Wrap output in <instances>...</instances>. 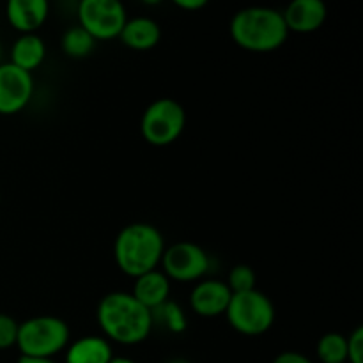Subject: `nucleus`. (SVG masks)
Masks as SVG:
<instances>
[{"instance_id": "f257e3e1", "label": "nucleus", "mask_w": 363, "mask_h": 363, "mask_svg": "<svg viewBox=\"0 0 363 363\" xmlns=\"http://www.w3.org/2000/svg\"><path fill=\"white\" fill-rule=\"evenodd\" d=\"M98 323L106 339L123 346L144 342L152 330L151 312L142 307L131 293H110L98 305Z\"/></svg>"}, {"instance_id": "f03ea898", "label": "nucleus", "mask_w": 363, "mask_h": 363, "mask_svg": "<svg viewBox=\"0 0 363 363\" xmlns=\"http://www.w3.org/2000/svg\"><path fill=\"white\" fill-rule=\"evenodd\" d=\"M165 252L163 234L151 223H130L113 243V257L121 272L128 277L144 275L158 268Z\"/></svg>"}, {"instance_id": "7ed1b4c3", "label": "nucleus", "mask_w": 363, "mask_h": 363, "mask_svg": "<svg viewBox=\"0 0 363 363\" xmlns=\"http://www.w3.org/2000/svg\"><path fill=\"white\" fill-rule=\"evenodd\" d=\"M230 38L243 50L273 52L286 43L289 30L280 11L272 7H245L230 20Z\"/></svg>"}, {"instance_id": "20e7f679", "label": "nucleus", "mask_w": 363, "mask_h": 363, "mask_svg": "<svg viewBox=\"0 0 363 363\" xmlns=\"http://www.w3.org/2000/svg\"><path fill=\"white\" fill-rule=\"evenodd\" d=\"M16 346L21 357L52 360L69 346V326L55 315L30 318L18 326Z\"/></svg>"}, {"instance_id": "39448f33", "label": "nucleus", "mask_w": 363, "mask_h": 363, "mask_svg": "<svg viewBox=\"0 0 363 363\" xmlns=\"http://www.w3.org/2000/svg\"><path fill=\"white\" fill-rule=\"evenodd\" d=\"M225 318L238 333L257 337L268 332L275 323V307L264 293L252 289L233 294Z\"/></svg>"}, {"instance_id": "423d86ee", "label": "nucleus", "mask_w": 363, "mask_h": 363, "mask_svg": "<svg viewBox=\"0 0 363 363\" xmlns=\"http://www.w3.org/2000/svg\"><path fill=\"white\" fill-rule=\"evenodd\" d=\"M186 126L183 105L172 98H160L144 110L140 121L142 137L147 144L165 147L174 144Z\"/></svg>"}, {"instance_id": "0eeeda50", "label": "nucleus", "mask_w": 363, "mask_h": 363, "mask_svg": "<svg viewBox=\"0 0 363 363\" xmlns=\"http://www.w3.org/2000/svg\"><path fill=\"white\" fill-rule=\"evenodd\" d=\"M78 21L96 41L119 38L128 21L126 7L117 0H84L78 6Z\"/></svg>"}, {"instance_id": "6e6552de", "label": "nucleus", "mask_w": 363, "mask_h": 363, "mask_svg": "<svg viewBox=\"0 0 363 363\" xmlns=\"http://www.w3.org/2000/svg\"><path fill=\"white\" fill-rule=\"evenodd\" d=\"M160 264L169 280L176 282H195L202 279L209 269V255L199 245L179 241L165 248Z\"/></svg>"}, {"instance_id": "1a4fd4ad", "label": "nucleus", "mask_w": 363, "mask_h": 363, "mask_svg": "<svg viewBox=\"0 0 363 363\" xmlns=\"http://www.w3.org/2000/svg\"><path fill=\"white\" fill-rule=\"evenodd\" d=\"M32 94H34L32 73H27L11 62L0 64V113L2 116L21 112L30 103Z\"/></svg>"}, {"instance_id": "9d476101", "label": "nucleus", "mask_w": 363, "mask_h": 363, "mask_svg": "<svg viewBox=\"0 0 363 363\" xmlns=\"http://www.w3.org/2000/svg\"><path fill=\"white\" fill-rule=\"evenodd\" d=\"M233 293L222 280H204L190 294V305L201 318H218L225 314Z\"/></svg>"}, {"instance_id": "9b49d317", "label": "nucleus", "mask_w": 363, "mask_h": 363, "mask_svg": "<svg viewBox=\"0 0 363 363\" xmlns=\"http://www.w3.org/2000/svg\"><path fill=\"white\" fill-rule=\"evenodd\" d=\"M289 32L312 34L325 25L328 9L321 0H294L282 13Z\"/></svg>"}, {"instance_id": "f8f14e48", "label": "nucleus", "mask_w": 363, "mask_h": 363, "mask_svg": "<svg viewBox=\"0 0 363 363\" xmlns=\"http://www.w3.org/2000/svg\"><path fill=\"white\" fill-rule=\"evenodd\" d=\"M46 0H11L6 6L7 21L20 34H35L48 18Z\"/></svg>"}, {"instance_id": "ddd939ff", "label": "nucleus", "mask_w": 363, "mask_h": 363, "mask_svg": "<svg viewBox=\"0 0 363 363\" xmlns=\"http://www.w3.org/2000/svg\"><path fill=\"white\" fill-rule=\"evenodd\" d=\"M131 294H133V298L142 307H145L151 312L169 300L170 280L167 279L163 272L152 269V272L144 273V275L135 279V286Z\"/></svg>"}, {"instance_id": "4468645a", "label": "nucleus", "mask_w": 363, "mask_h": 363, "mask_svg": "<svg viewBox=\"0 0 363 363\" xmlns=\"http://www.w3.org/2000/svg\"><path fill=\"white\" fill-rule=\"evenodd\" d=\"M119 38L128 48L145 52V50H151L158 45L160 38H162V30H160V25L152 18L140 16L128 20Z\"/></svg>"}, {"instance_id": "2eb2a0df", "label": "nucleus", "mask_w": 363, "mask_h": 363, "mask_svg": "<svg viewBox=\"0 0 363 363\" xmlns=\"http://www.w3.org/2000/svg\"><path fill=\"white\" fill-rule=\"evenodd\" d=\"M112 346L105 337L87 335L67 346L66 363H110Z\"/></svg>"}, {"instance_id": "dca6fc26", "label": "nucleus", "mask_w": 363, "mask_h": 363, "mask_svg": "<svg viewBox=\"0 0 363 363\" xmlns=\"http://www.w3.org/2000/svg\"><path fill=\"white\" fill-rule=\"evenodd\" d=\"M46 57L45 41L38 34H21L11 48V64L32 73Z\"/></svg>"}, {"instance_id": "f3484780", "label": "nucleus", "mask_w": 363, "mask_h": 363, "mask_svg": "<svg viewBox=\"0 0 363 363\" xmlns=\"http://www.w3.org/2000/svg\"><path fill=\"white\" fill-rule=\"evenodd\" d=\"M60 48L71 59H85L96 48V39L80 25H74L69 30L64 32L60 39Z\"/></svg>"}, {"instance_id": "a211bd4d", "label": "nucleus", "mask_w": 363, "mask_h": 363, "mask_svg": "<svg viewBox=\"0 0 363 363\" xmlns=\"http://www.w3.org/2000/svg\"><path fill=\"white\" fill-rule=\"evenodd\" d=\"M151 319L152 326H163L170 333H183L188 326V319L183 308L176 301L170 300H167L165 303L151 311Z\"/></svg>"}, {"instance_id": "6ab92c4d", "label": "nucleus", "mask_w": 363, "mask_h": 363, "mask_svg": "<svg viewBox=\"0 0 363 363\" xmlns=\"http://www.w3.org/2000/svg\"><path fill=\"white\" fill-rule=\"evenodd\" d=\"M318 358L323 363H347V337L342 333H326L318 342Z\"/></svg>"}, {"instance_id": "aec40b11", "label": "nucleus", "mask_w": 363, "mask_h": 363, "mask_svg": "<svg viewBox=\"0 0 363 363\" xmlns=\"http://www.w3.org/2000/svg\"><path fill=\"white\" fill-rule=\"evenodd\" d=\"M255 282H257V277H255L254 269L247 264H238L229 272V279L225 284L230 293L238 294L255 289Z\"/></svg>"}, {"instance_id": "412c9836", "label": "nucleus", "mask_w": 363, "mask_h": 363, "mask_svg": "<svg viewBox=\"0 0 363 363\" xmlns=\"http://www.w3.org/2000/svg\"><path fill=\"white\" fill-rule=\"evenodd\" d=\"M18 323L11 315L0 312V351L16 346Z\"/></svg>"}, {"instance_id": "4be33fe9", "label": "nucleus", "mask_w": 363, "mask_h": 363, "mask_svg": "<svg viewBox=\"0 0 363 363\" xmlns=\"http://www.w3.org/2000/svg\"><path fill=\"white\" fill-rule=\"evenodd\" d=\"M347 362L363 363V328L358 326L347 339Z\"/></svg>"}, {"instance_id": "5701e85b", "label": "nucleus", "mask_w": 363, "mask_h": 363, "mask_svg": "<svg viewBox=\"0 0 363 363\" xmlns=\"http://www.w3.org/2000/svg\"><path fill=\"white\" fill-rule=\"evenodd\" d=\"M273 363H312L305 354L296 353V351H286V353H280L279 357L273 360Z\"/></svg>"}, {"instance_id": "b1692460", "label": "nucleus", "mask_w": 363, "mask_h": 363, "mask_svg": "<svg viewBox=\"0 0 363 363\" xmlns=\"http://www.w3.org/2000/svg\"><path fill=\"white\" fill-rule=\"evenodd\" d=\"M174 4H176L179 9L184 11H199L202 9V7L208 6L206 0H174Z\"/></svg>"}, {"instance_id": "393cba45", "label": "nucleus", "mask_w": 363, "mask_h": 363, "mask_svg": "<svg viewBox=\"0 0 363 363\" xmlns=\"http://www.w3.org/2000/svg\"><path fill=\"white\" fill-rule=\"evenodd\" d=\"M16 363H55L53 360H46V358H30V357H21Z\"/></svg>"}, {"instance_id": "a878e982", "label": "nucleus", "mask_w": 363, "mask_h": 363, "mask_svg": "<svg viewBox=\"0 0 363 363\" xmlns=\"http://www.w3.org/2000/svg\"><path fill=\"white\" fill-rule=\"evenodd\" d=\"M110 363H137L133 362L131 358H124V357H113L112 360H110Z\"/></svg>"}, {"instance_id": "bb28decb", "label": "nucleus", "mask_w": 363, "mask_h": 363, "mask_svg": "<svg viewBox=\"0 0 363 363\" xmlns=\"http://www.w3.org/2000/svg\"><path fill=\"white\" fill-rule=\"evenodd\" d=\"M167 363H191V362H188L186 358H172V360H169Z\"/></svg>"}, {"instance_id": "cd10ccee", "label": "nucleus", "mask_w": 363, "mask_h": 363, "mask_svg": "<svg viewBox=\"0 0 363 363\" xmlns=\"http://www.w3.org/2000/svg\"><path fill=\"white\" fill-rule=\"evenodd\" d=\"M0 64H2V45H0Z\"/></svg>"}]
</instances>
